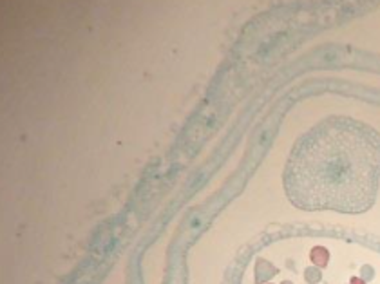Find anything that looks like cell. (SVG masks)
Wrapping results in <instances>:
<instances>
[{"label":"cell","mask_w":380,"mask_h":284,"mask_svg":"<svg viewBox=\"0 0 380 284\" xmlns=\"http://www.w3.org/2000/svg\"><path fill=\"white\" fill-rule=\"evenodd\" d=\"M380 186V132L348 116H331L297 139L284 170L290 203L301 210L362 214Z\"/></svg>","instance_id":"cell-1"}]
</instances>
